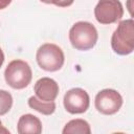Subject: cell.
<instances>
[{"label": "cell", "instance_id": "1", "mask_svg": "<svg viewBox=\"0 0 134 134\" xmlns=\"http://www.w3.org/2000/svg\"><path fill=\"white\" fill-rule=\"evenodd\" d=\"M98 39L97 29L87 21L75 22L69 30V41L76 50L86 51L92 49Z\"/></svg>", "mask_w": 134, "mask_h": 134}, {"label": "cell", "instance_id": "2", "mask_svg": "<svg viewBox=\"0 0 134 134\" xmlns=\"http://www.w3.org/2000/svg\"><path fill=\"white\" fill-rule=\"evenodd\" d=\"M111 47L119 55H128L134 49V21L132 18L119 21L111 37Z\"/></svg>", "mask_w": 134, "mask_h": 134}, {"label": "cell", "instance_id": "3", "mask_svg": "<svg viewBox=\"0 0 134 134\" xmlns=\"http://www.w3.org/2000/svg\"><path fill=\"white\" fill-rule=\"evenodd\" d=\"M32 79V71L29 64L23 60H13L4 70V80L13 89L21 90L26 88Z\"/></svg>", "mask_w": 134, "mask_h": 134}, {"label": "cell", "instance_id": "4", "mask_svg": "<svg viewBox=\"0 0 134 134\" xmlns=\"http://www.w3.org/2000/svg\"><path fill=\"white\" fill-rule=\"evenodd\" d=\"M36 60L41 69L48 72H54L63 67L65 55L62 48L57 44L45 43L38 48Z\"/></svg>", "mask_w": 134, "mask_h": 134}, {"label": "cell", "instance_id": "5", "mask_svg": "<svg viewBox=\"0 0 134 134\" xmlns=\"http://www.w3.org/2000/svg\"><path fill=\"white\" fill-rule=\"evenodd\" d=\"M124 7L119 0H98L94 7V17L100 24L108 25L120 21Z\"/></svg>", "mask_w": 134, "mask_h": 134}, {"label": "cell", "instance_id": "6", "mask_svg": "<svg viewBox=\"0 0 134 134\" xmlns=\"http://www.w3.org/2000/svg\"><path fill=\"white\" fill-rule=\"evenodd\" d=\"M122 96L115 89H103L95 95L94 106L96 110L104 115H113L119 111L122 106Z\"/></svg>", "mask_w": 134, "mask_h": 134}, {"label": "cell", "instance_id": "7", "mask_svg": "<svg viewBox=\"0 0 134 134\" xmlns=\"http://www.w3.org/2000/svg\"><path fill=\"white\" fill-rule=\"evenodd\" d=\"M63 104L68 113L82 114L89 109L90 97L86 90L82 88H72L65 93Z\"/></svg>", "mask_w": 134, "mask_h": 134}, {"label": "cell", "instance_id": "8", "mask_svg": "<svg viewBox=\"0 0 134 134\" xmlns=\"http://www.w3.org/2000/svg\"><path fill=\"white\" fill-rule=\"evenodd\" d=\"M34 90L36 96L44 102H54L59 95V85L51 77H41L39 79L35 86Z\"/></svg>", "mask_w": 134, "mask_h": 134}, {"label": "cell", "instance_id": "9", "mask_svg": "<svg viewBox=\"0 0 134 134\" xmlns=\"http://www.w3.org/2000/svg\"><path fill=\"white\" fill-rule=\"evenodd\" d=\"M17 132L19 134H40L42 132V122L34 114H23L18 120Z\"/></svg>", "mask_w": 134, "mask_h": 134}, {"label": "cell", "instance_id": "10", "mask_svg": "<svg viewBox=\"0 0 134 134\" xmlns=\"http://www.w3.org/2000/svg\"><path fill=\"white\" fill-rule=\"evenodd\" d=\"M63 134H90L91 128L87 120L82 118H75L69 120L62 131Z\"/></svg>", "mask_w": 134, "mask_h": 134}, {"label": "cell", "instance_id": "11", "mask_svg": "<svg viewBox=\"0 0 134 134\" xmlns=\"http://www.w3.org/2000/svg\"><path fill=\"white\" fill-rule=\"evenodd\" d=\"M27 104L31 109H34L44 115H51L55 111V103L54 102H44V100H41L40 98H38L36 95L30 96L27 100Z\"/></svg>", "mask_w": 134, "mask_h": 134}, {"label": "cell", "instance_id": "12", "mask_svg": "<svg viewBox=\"0 0 134 134\" xmlns=\"http://www.w3.org/2000/svg\"><path fill=\"white\" fill-rule=\"evenodd\" d=\"M13 107L12 94L3 89H0V116L5 115Z\"/></svg>", "mask_w": 134, "mask_h": 134}, {"label": "cell", "instance_id": "13", "mask_svg": "<svg viewBox=\"0 0 134 134\" xmlns=\"http://www.w3.org/2000/svg\"><path fill=\"white\" fill-rule=\"evenodd\" d=\"M40 1L46 4H53L59 7H68L74 2V0H40Z\"/></svg>", "mask_w": 134, "mask_h": 134}, {"label": "cell", "instance_id": "14", "mask_svg": "<svg viewBox=\"0 0 134 134\" xmlns=\"http://www.w3.org/2000/svg\"><path fill=\"white\" fill-rule=\"evenodd\" d=\"M13 0H0V9H4L6 8L10 3H12Z\"/></svg>", "mask_w": 134, "mask_h": 134}, {"label": "cell", "instance_id": "15", "mask_svg": "<svg viewBox=\"0 0 134 134\" xmlns=\"http://www.w3.org/2000/svg\"><path fill=\"white\" fill-rule=\"evenodd\" d=\"M3 63H4V53H3L2 49L0 48V68L3 65Z\"/></svg>", "mask_w": 134, "mask_h": 134}, {"label": "cell", "instance_id": "16", "mask_svg": "<svg viewBox=\"0 0 134 134\" xmlns=\"http://www.w3.org/2000/svg\"><path fill=\"white\" fill-rule=\"evenodd\" d=\"M0 133H9V131L3 127V125H2V121H1V120H0Z\"/></svg>", "mask_w": 134, "mask_h": 134}]
</instances>
